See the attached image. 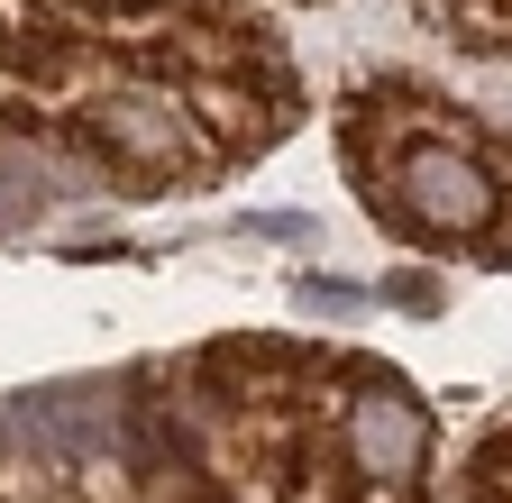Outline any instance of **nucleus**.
<instances>
[{
	"instance_id": "1",
	"label": "nucleus",
	"mask_w": 512,
	"mask_h": 503,
	"mask_svg": "<svg viewBox=\"0 0 512 503\" xmlns=\"http://www.w3.org/2000/svg\"><path fill=\"white\" fill-rule=\"evenodd\" d=\"M384 220H403L412 238H485L494 229V174L458 138H403L394 174L375 183Z\"/></svg>"
},
{
	"instance_id": "2",
	"label": "nucleus",
	"mask_w": 512,
	"mask_h": 503,
	"mask_svg": "<svg viewBox=\"0 0 512 503\" xmlns=\"http://www.w3.org/2000/svg\"><path fill=\"white\" fill-rule=\"evenodd\" d=\"M348 476L357 503H421V458H430V412L394 385V375H366L348 394Z\"/></svg>"
},
{
	"instance_id": "3",
	"label": "nucleus",
	"mask_w": 512,
	"mask_h": 503,
	"mask_svg": "<svg viewBox=\"0 0 512 503\" xmlns=\"http://www.w3.org/2000/svg\"><path fill=\"white\" fill-rule=\"evenodd\" d=\"M92 138H101V156L119 174H138V183H165V174H183L192 156H202L192 129H183V101L174 92H110L92 110Z\"/></svg>"
},
{
	"instance_id": "4",
	"label": "nucleus",
	"mask_w": 512,
	"mask_h": 503,
	"mask_svg": "<svg viewBox=\"0 0 512 503\" xmlns=\"http://www.w3.org/2000/svg\"><path fill=\"white\" fill-rule=\"evenodd\" d=\"M302 302H311V311H357V293H348V284H302Z\"/></svg>"
}]
</instances>
